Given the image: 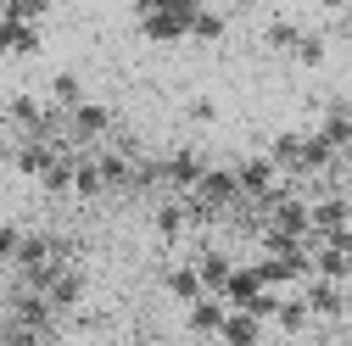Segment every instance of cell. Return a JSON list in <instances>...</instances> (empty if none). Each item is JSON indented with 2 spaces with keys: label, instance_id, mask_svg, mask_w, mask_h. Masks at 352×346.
<instances>
[{
  "label": "cell",
  "instance_id": "6",
  "mask_svg": "<svg viewBox=\"0 0 352 346\" xmlns=\"http://www.w3.org/2000/svg\"><path fill=\"white\" fill-rule=\"evenodd\" d=\"M73 196H107V179H101V157L96 151H78V162H73Z\"/></svg>",
  "mask_w": 352,
  "mask_h": 346
},
{
  "label": "cell",
  "instance_id": "9",
  "mask_svg": "<svg viewBox=\"0 0 352 346\" xmlns=\"http://www.w3.org/2000/svg\"><path fill=\"white\" fill-rule=\"evenodd\" d=\"M162 279H168V290H173V296H179V301H185V308H196V301L207 296V290H201V274H196L190 263H173V268H168Z\"/></svg>",
  "mask_w": 352,
  "mask_h": 346
},
{
  "label": "cell",
  "instance_id": "14",
  "mask_svg": "<svg viewBox=\"0 0 352 346\" xmlns=\"http://www.w3.org/2000/svg\"><path fill=\"white\" fill-rule=\"evenodd\" d=\"M224 23H230V12L196 6V17H190V39H218V34H224Z\"/></svg>",
  "mask_w": 352,
  "mask_h": 346
},
{
  "label": "cell",
  "instance_id": "1",
  "mask_svg": "<svg viewBox=\"0 0 352 346\" xmlns=\"http://www.w3.org/2000/svg\"><path fill=\"white\" fill-rule=\"evenodd\" d=\"M135 17H140V28H146L151 39L173 45V39H190V17H196V6H190V0H173V6H140Z\"/></svg>",
  "mask_w": 352,
  "mask_h": 346
},
{
  "label": "cell",
  "instance_id": "3",
  "mask_svg": "<svg viewBox=\"0 0 352 346\" xmlns=\"http://www.w3.org/2000/svg\"><path fill=\"white\" fill-rule=\"evenodd\" d=\"M45 301H51L62 319H73V313H78V301H84V274H78L73 263H67V268H56V274H51V285H45Z\"/></svg>",
  "mask_w": 352,
  "mask_h": 346
},
{
  "label": "cell",
  "instance_id": "7",
  "mask_svg": "<svg viewBox=\"0 0 352 346\" xmlns=\"http://www.w3.org/2000/svg\"><path fill=\"white\" fill-rule=\"evenodd\" d=\"M185 313H190V330H196V335H218V330H224V319H230V308H224L218 296H201L196 308H185Z\"/></svg>",
  "mask_w": 352,
  "mask_h": 346
},
{
  "label": "cell",
  "instance_id": "5",
  "mask_svg": "<svg viewBox=\"0 0 352 346\" xmlns=\"http://www.w3.org/2000/svg\"><path fill=\"white\" fill-rule=\"evenodd\" d=\"M314 135L330 146V151H341V146H352V106L346 101H330L324 106V117H319V128H314Z\"/></svg>",
  "mask_w": 352,
  "mask_h": 346
},
{
  "label": "cell",
  "instance_id": "16",
  "mask_svg": "<svg viewBox=\"0 0 352 346\" xmlns=\"http://www.w3.org/2000/svg\"><path fill=\"white\" fill-rule=\"evenodd\" d=\"M23 240H28V229H17V224H0V263H6V268H17V251H23Z\"/></svg>",
  "mask_w": 352,
  "mask_h": 346
},
{
  "label": "cell",
  "instance_id": "12",
  "mask_svg": "<svg viewBox=\"0 0 352 346\" xmlns=\"http://www.w3.org/2000/svg\"><path fill=\"white\" fill-rule=\"evenodd\" d=\"M274 324H280L285 335H296V330H307V324H314V313H307L302 290H285V296H280V313H274Z\"/></svg>",
  "mask_w": 352,
  "mask_h": 346
},
{
  "label": "cell",
  "instance_id": "10",
  "mask_svg": "<svg viewBox=\"0 0 352 346\" xmlns=\"http://www.w3.org/2000/svg\"><path fill=\"white\" fill-rule=\"evenodd\" d=\"M56 112H78L84 101H90V95H84V84H78V73H56L51 78V95H45Z\"/></svg>",
  "mask_w": 352,
  "mask_h": 346
},
{
  "label": "cell",
  "instance_id": "18",
  "mask_svg": "<svg viewBox=\"0 0 352 346\" xmlns=\"http://www.w3.org/2000/svg\"><path fill=\"white\" fill-rule=\"evenodd\" d=\"M123 346H157V341H151V335H129Z\"/></svg>",
  "mask_w": 352,
  "mask_h": 346
},
{
  "label": "cell",
  "instance_id": "8",
  "mask_svg": "<svg viewBox=\"0 0 352 346\" xmlns=\"http://www.w3.org/2000/svg\"><path fill=\"white\" fill-rule=\"evenodd\" d=\"M218 341H224V346H257V341H263V324H257L252 313H235V308H230V319H224V330H218Z\"/></svg>",
  "mask_w": 352,
  "mask_h": 346
},
{
  "label": "cell",
  "instance_id": "15",
  "mask_svg": "<svg viewBox=\"0 0 352 346\" xmlns=\"http://www.w3.org/2000/svg\"><path fill=\"white\" fill-rule=\"evenodd\" d=\"M324 51H330V45H324V34H314V28H307V34L296 39V51H291V56H296L302 67H319V62H324Z\"/></svg>",
  "mask_w": 352,
  "mask_h": 346
},
{
  "label": "cell",
  "instance_id": "2",
  "mask_svg": "<svg viewBox=\"0 0 352 346\" xmlns=\"http://www.w3.org/2000/svg\"><path fill=\"white\" fill-rule=\"evenodd\" d=\"M190 268L201 274V290H207V296L224 301V290H230V279H235V268H241V263H235L230 251H218V246H201V251L190 257Z\"/></svg>",
  "mask_w": 352,
  "mask_h": 346
},
{
  "label": "cell",
  "instance_id": "4",
  "mask_svg": "<svg viewBox=\"0 0 352 346\" xmlns=\"http://www.w3.org/2000/svg\"><path fill=\"white\" fill-rule=\"evenodd\" d=\"M302 301H307V313H314V319H341L346 313V290L330 285V279H307L302 285Z\"/></svg>",
  "mask_w": 352,
  "mask_h": 346
},
{
  "label": "cell",
  "instance_id": "13",
  "mask_svg": "<svg viewBox=\"0 0 352 346\" xmlns=\"http://www.w3.org/2000/svg\"><path fill=\"white\" fill-rule=\"evenodd\" d=\"M302 34H307V28H302L296 17H269V45H274V51H296Z\"/></svg>",
  "mask_w": 352,
  "mask_h": 346
},
{
  "label": "cell",
  "instance_id": "17",
  "mask_svg": "<svg viewBox=\"0 0 352 346\" xmlns=\"http://www.w3.org/2000/svg\"><path fill=\"white\" fill-rule=\"evenodd\" d=\"M185 117H190V123H212V117H218V106H212L207 95H196V101L185 106Z\"/></svg>",
  "mask_w": 352,
  "mask_h": 346
},
{
  "label": "cell",
  "instance_id": "11",
  "mask_svg": "<svg viewBox=\"0 0 352 346\" xmlns=\"http://www.w3.org/2000/svg\"><path fill=\"white\" fill-rule=\"evenodd\" d=\"M196 224H190V212H185V201H162L157 207V235L162 240H185Z\"/></svg>",
  "mask_w": 352,
  "mask_h": 346
}]
</instances>
